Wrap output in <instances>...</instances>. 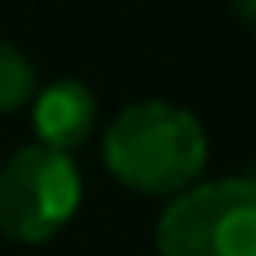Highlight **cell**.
Masks as SVG:
<instances>
[{"instance_id": "cell-1", "label": "cell", "mask_w": 256, "mask_h": 256, "mask_svg": "<svg viewBox=\"0 0 256 256\" xmlns=\"http://www.w3.org/2000/svg\"><path fill=\"white\" fill-rule=\"evenodd\" d=\"M102 162L120 188L171 201L205 175L210 137L205 124L180 102H128L102 132Z\"/></svg>"}, {"instance_id": "cell-3", "label": "cell", "mask_w": 256, "mask_h": 256, "mask_svg": "<svg viewBox=\"0 0 256 256\" xmlns=\"http://www.w3.org/2000/svg\"><path fill=\"white\" fill-rule=\"evenodd\" d=\"M82 210V171L73 154L52 146L13 150L0 162V235L13 244H47Z\"/></svg>"}, {"instance_id": "cell-6", "label": "cell", "mask_w": 256, "mask_h": 256, "mask_svg": "<svg viewBox=\"0 0 256 256\" xmlns=\"http://www.w3.org/2000/svg\"><path fill=\"white\" fill-rule=\"evenodd\" d=\"M230 18H235V26H244L248 34H256V0H226Z\"/></svg>"}, {"instance_id": "cell-4", "label": "cell", "mask_w": 256, "mask_h": 256, "mask_svg": "<svg viewBox=\"0 0 256 256\" xmlns=\"http://www.w3.org/2000/svg\"><path fill=\"white\" fill-rule=\"evenodd\" d=\"M30 124H34V141L52 146L60 154H73L98 128V98L82 77H60V82L38 86L34 102H30Z\"/></svg>"}, {"instance_id": "cell-7", "label": "cell", "mask_w": 256, "mask_h": 256, "mask_svg": "<svg viewBox=\"0 0 256 256\" xmlns=\"http://www.w3.org/2000/svg\"><path fill=\"white\" fill-rule=\"evenodd\" d=\"M248 180H256V175H248Z\"/></svg>"}, {"instance_id": "cell-5", "label": "cell", "mask_w": 256, "mask_h": 256, "mask_svg": "<svg viewBox=\"0 0 256 256\" xmlns=\"http://www.w3.org/2000/svg\"><path fill=\"white\" fill-rule=\"evenodd\" d=\"M38 94V68L18 43L0 38V116H18Z\"/></svg>"}, {"instance_id": "cell-2", "label": "cell", "mask_w": 256, "mask_h": 256, "mask_svg": "<svg viewBox=\"0 0 256 256\" xmlns=\"http://www.w3.org/2000/svg\"><path fill=\"white\" fill-rule=\"evenodd\" d=\"M154 244L158 256H256V180H196L158 214Z\"/></svg>"}]
</instances>
